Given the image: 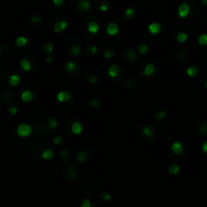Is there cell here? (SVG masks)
I'll list each match as a JSON object with an SVG mask.
<instances>
[{"instance_id":"1","label":"cell","mask_w":207,"mask_h":207,"mask_svg":"<svg viewBox=\"0 0 207 207\" xmlns=\"http://www.w3.org/2000/svg\"><path fill=\"white\" fill-rule=\"evenodd\" d=\"M32 131V126L29 124H26V123H21L17 126L16 133L21 138H25V136H28Z\"/></svg>"},{"instance_id":"2","label":"cell","mask_w":207,"mask_h":207,"mask_svg":"<svg viewBox=\"0 0 207 207\" xmlns=\"http://www.w3.org/2000/svg\"><path fill=\"white\" fill-rule=\"evenodd\" d=\"M190 13V6L187 3H181L178 7V14H179L180 17L184 18V17L188 16V14Z\"/></svg>"},{"instance_id":"3","label":"cell","mask_w":207,"mask_h":207,"mask_svg":"<svg viewBox=\"0 0 207 207\" xmlns=\"http://www.w3.org/2000/svg\"><path fill=\"white\" fill-rule=\"evenodd\" d=\"M118 30H119L118 25H116V23H114V22L108 23V25H107V27H106V32H107V34H108L109 36H115V34H117Z\"/></svg>"},{"instance_id":"4","label":"cell","mask_w":207,"mask_h":207,"mask_svg":"<svg viewBox=\"0 0 207 207\" xmlns=\"http://www.w3.org/2000/svg\"><path fill=\"white\" fill-rule=\"evenodd\" d=\"M72 95L70 94V92L68 91H61L58 93V95H57V99H58L60 102H67V101H69L70 99H71Z\"/></svg>"},{"instance_id":"5","label":"cell","mask_w":207,"mask_h":207,"mask_svg":"<svg viewBox=\"0 0 207 207\" xmlns=\"http://www.w3.org/2000/svg\"><path fill=\"white\" fill-rule=\"evenodd\" d=\"M87 28H88V32H90V34H97L99 28H100V26H99V23L96 22V21L94 20H91L89 23H88L87 25Z\"/></svg>"},{"instance_id":"6","label":"cell","mask_w":207,"mask_h":207,"mask_svg":"<svg viewBox=\"0 0 207 207\" xmlns=\"http://www.w3.org/2000/svg\"><path fill=\"white\" fill-rule=\"evenodd\" d=\"M171 149H172V152L175 154V155L179 156L183 153V146H182L181 142H174V144L172 145Z\"/></svg>"},{"instance_id":"7","label":"cell","mask_w":207,"mask_h":207,"mask_svg":"<svg viewBox=\"0 0 207 207\" xmlns=\"http://www.w3.org/2000/svg\"><path fill=\"white\" fill-rule=\"evenodd\" d=\"M120 73V70H119V67L117 65H111L108 69V75L112 78H115L117 77L118 75Z\"/></svg>"},{"instance_id":"8","label":"cell","mask_w":207,"mask_h":207,"mask_svg":"<svg viewBox=\"0 0 207 207\" xmlns=\"http://www.w3.org/2000/svg\"><path fill=\"white\" fill-rule=\"evenodd\" d=\"M161 29H162V26H161L160 23H158V22H153L149 25V32L153 34H158L159 32H161Z\"/></svg>"},{"instance_id":"9","label":"cell","mask_w":207,"mask_h":207,"mask_svg":"<svg viewBox=\"0 0 207 207\" xmlns=\"http://www.w3.org/2000/svg\"><path fill=\"white\" fill-rule=\"evenodd\" d=\"M68 26L67 21H58L54 26V32H61L63 30H65Z\"/></svg>"},{"instance_id":"10","label":"cell","mask_w":207,"mask_h":207,"mask_svg":"<svg viewBox=\"0 0 207 207\" xmlns=\"http://www.w3.org/2000/svg\"><path fill=\"white\" fill-rule=\"evenodd\" d=\"M32 98H34V94H32V92L29 91V90H25V91H23L22 94H21V100H22L23 102H29V101L32 100Z\"/></svg>"},{"instance_id":"11","label":"cell","mask_w":207,"mask_h":207,"mask_svg":"<svg viewBox=\"0 0 207 207\" xmlns=\"http://www.w3.org/2000/svg\"><path fill=\"white\" fill-rule=\"evenodd\" d=\"M71 129H72V133H73L74 134L81 133H82V131H83L82 124H81V123L79 122V121H75L73 124H72Z\"/></svg>"},{"instance_id":"12","label":"cell","mask_w":207,"mask_h":207,"mask_svg":"<svg viewBox=\"0 0 207 207\" xmlns=\"http://www.w3.org/2000/svg\"><path fill=\"white\" fill-rule=\"evenodd\" d=\"M20 67L21 69L23 70V71H30V69H32V64H30V62L27 60V59H21L20 60Z\"/></svg>"},{"instance_id":"13","label":"cell","mask_w":207,"mask_h":207,"mask_svg":"<svg viewBox=\"0 0 207 207\" xmlns=\"http://www.w3.org/2000/svg\"><path fill=\"white\" fill-rule=\"evenodd\" d=\"M155 72H156V67L153 64H147L144 69V74L147 75V76H151V75H153Z\"/></svg>"},{"instance_id":"14","label":"cell","mask_w":207,"mask_h":207,"mask_svg":"<svg viewBox=\"0 0 207 207\" xmlns=\"http://www.w3.org/2000/svg\"><path fill=\"white\" fill-rule=\"evenodd\" d=\"M28 43V39H26L25 36H18L16 39H15V45L17 47H25V46L27 45Z\"/></svg>"},{"instance_id":"15","label":"cell","mask_w":207,"mask_h":207,"mask_svg":"<svg viewBox=\"0 0 207 207\" xmlns=\"http://www.w3.org/2000/svg\"><path fill=\"white\" fill-rule=\"evenodd\" d=\"M78 7H79V9L82 10V11H87V10H89V8H90L89 1H87V0H82V1H80L78 3Z\"/></svg>"},{"instance_id":"16","label":"cell","mask_w":207,"mask_h":207,"mask_svg":"<svg viewBox=\"0 0 207 207\" xmlns=\"http://www.w3.org/2000/svg\"><path fill=\"white\" fill-rule=\"evenodd\" d=\"M76 70H77V65L75 62H68L66 64V71L68 73H74Z\"/></svg>"},{"instance_id":"17","label":"cell","mask_w":207,"mask_h":207,"mask_svg":"<svg viewBox=\"0 0 207 207\" xmlns=\"http://www.w3.org/2000/svg\"><path fill=\"white\" fill-rule=\"evenodd\" d=\"M53 157H54V152L52 149H46L41 153V158L46 161L51 160V159H53Z\"/></svg>"},{"instance_id":"18","label":"cell","mask_w":207,"mask_h":207,"mask_svg":"<svg viewBox=\"0 0 207 207\" xmlns=\"http://www.w3.org/2000/svg\"><path fill=\"white\" fill-rule=\"evenodd\" d=\"M20 82V78L18 75H11L9 78V84L11 86H17Z\"/></svg>"},{"instance_id":"19","label":"cell","mask_w":207,"mask_h":207,"mask_svg":"<svg viewBox=\"0 0 207 207\" xmlns=\"http://www.w3.org/2000/svg\"><path fill=\"white\" fill-rule=\"evenodd\" d=\"M187 74L190 77H195L196 75L198 74V68L196 66H190V67L187 69Z\"/></svg>"},{"instance_id":"20","label":"cell","mask_w":207,"mask_h":207,"mask_svg":"<svg viewBox=\"0 0 207 207\" xmlns=\"http://www.w3.org/2000/svg\"><path fill=\"white\" fill-rule=\"evenodd\" d=\"M177 41H179V43H185V41L188 39V34H185V32H180V34H177Z\"/></svg>"},{"instance_id":"21","label":"cell","mask_w":207,"mask_h":207,"mask_svg":"<svg viewBox=\"0 0 207 207\" xmlns=\"http://www.w3.org/2000/svg\"><path fill=\"white\" fill-rule=\"evenodd\" d=\"M142 131H144V134L147 136V138H154V133H153V131H152V128L149 126L144 127Z\"/></svg>"},{"instance_id":"22","label":"cell","mask_w":207,"mask_h":207,"mask_svg":"<svg viewBox=\"0 0 207 207\" xmlns=\"http://www.w3.org/2000/svg\"><path fill=\"white\" fill-rule=\"evenodd\" d=\"M179 171H180L179 167L176 164H172L170 165V167H169V172H170L172 175H177V174L179 173Z\"/></svg>"},{"instance_id":"23","label":"cell","mask_w":207,"mask_h":207,"mask_svg":"<svg viewBox=\"0 0 207 207\" xmlns=\"http://www.w3.org/2000/svg\"><path fill=\"white\" fill-rule=\"evenodd\" d=\"M44 51H45V53L47 55H51L53 53V51H54V46H53V44L51 43H47L45 45V47H44Z\"/></svg>"},{"instance_id":"24","label":"cell","mask_w":207,"mask_h":207,"mask_svg":"<svg viewBox=\"0 0 207 207\" xmlns=\"http://www.w3.org/2000/svg\"><path fill=\"white\" fill-rule=\"evenodd\" d=\"M198 44L200 46H207V34H203L198 37Z\"/></svg>"},{"instance_id":"25","label":"cell","mask_w":207,"mask_h":207,"mask_svg":"<svg viewBox=\"0 0 207 207\" xmlns=\"http://www.w3.org/2000/svg\"><path fill=\"white\" fill-rule=\"evenodd\" d=\"M71 55L72 56H74V57H78L79 55H80V53H81V49H80V47L79 46H75V47H73L71 49Z\"/></svg>"},{"instance_id":"26","label":"cell","mask_w":207,"mask_h":207,"mask_svg":"<svg viewBox=\"0 0 207 207\" xmlns=\"http://www.w3.org/2000/svg\"><path fill=\"white\" fill-rule=\"evenodd\" d=\"M77 160H78V162L80 163H84L85 160H86V153L84 151H81L79 152L78 156H77Z\"/></svg>"},{"instance_id":"27","label":"cell","mask_w":207,"mask_h":207,"mask_svg":"<svg viewBox=\"0 0 207 207\" xmlns=\"http://www.w3.org/2000/svg\"><path fill=\"white\" fill-rule=\"evenodd\" d=\"M134 14V10L133 8H126L124 11V16L126 17V18H131V17L133 16Z\"/></svg>"},{"instance_id":"28","label":"cell","mask_w":207,"mask_h":207,"mask_svg":"<svg viewBox=\"0 0 207 207\" xmlns=\"http://www.w3.org/2000/svg\"><path fill=\"white\" fill-rule=\"evenodd\" d=\"M138 53L140 54H142V55H144V54H146V53L147 52V50H149V47H147V45H145V44H142V45L138 47Z\"/></svg>"},{"instance_id":"29","label":"cell","mask_w":207,"mask_h":207,"mask_svg":"<svg viewBox=\"0 0 207 207\" xmlns=\"http://www.w3.org/2000/svg\"><path fill=\"white\" fill-rule=\"evenodd\" d=\"M156 117H157L158 120L164 119V118L166 117V112H165L164 110H161V111L157 112V114H156Z\"/></svg>"},{"instance_id":"30","label":"cell","mask_w":207,"mask_h":207,"mask_svg":"<svg viewBox=\"0 0 207 207\" xmlns=\"http://www.w3.org/2000/svg\"><path fill=\"white\" fill-rule=\"evenodd\" d=\"M49 125H50L51 128H56L57 125H58V120L54 117L51 118V119L49 120Z\"/></svg>"},{"instance_id":"31","label":"cell","mask_w":207,"mask_h":207,"mask_svg":"<svg viewBox=\"0 0 207 207\" xmlns=\"http://www.w3.org/2000/svg\"><path fill=\"white\" fill-rule=\"evenodd\" d=\"M127 58H128L129 59V60H131V61H133L134 60V59H135L136 58V55L135 54H134V52H133V50H128V51H127Z\"/></svg>"},{"instance_id":"32","label":"cell","mask_w":207,"mask_h":207,"mask_svg":"<svg viewBox=\"0 0 207 207\" xmlns=\"http://www.w3.org/2000/svg\"><path fill=\"white\" fill-rule=\"evenodd\" d=\"M68 175H69V178L70 179H76L77 178V173L75 172L74 169H72V168H70L69 169V173H68Z\"/></svg>"},{"instance_id":"33","label":"cell","mask_w":207,"mask_h":207,"mask_svg":"<svg viewBox=\"0 0 207 207\" xmlns=\"http://www.w3.org/2000/svg\"><path fill=\"white\" fill-rule=\"evenodd\" d=\"M113 56H114V52L111 50H108L104 53V57L106 59H111V58H113Z\"/></svg>"},{"instance_id":"34","label":"cell","mask_w":207,"mask_h":207,"mask_svg":"<svg viewBox=\"0 0 207 207\" xmlns=\"http://www.w3.org/2000/svg\"><path fill=\"white\" fill-rule=\"evenodd\" d=\"M101 197H102V199L104 200V201H109V200L111 199V195L106 192H103L102 194H101Z\"/></svg>"},{"instance_id":"35","label":"cell","mask_w":207,"mask_h":207,"mask_svg":"<svg viewBox=\"0 0 207 207\" xmlns=\"http://www.w3.org/2000/svg\"><path fill=\"white\" fill-rule=\"evenodd\" d=\"M81 205H82V207H91V202H90L89 199H87V198H84Z\"/></svg>"},{"instance_id":"36","label":"cell","mask_w":207,"mask_h":207,"mask_svg":"<svg viewBox=\"0 0 207 207\" xmlns=\"http://www.w3.org/2000/svg\"><path fill=\"white\" fill-rule=\"evenodd\" d=\"M60 155H61L62 159H64V160H68V159H69V153H68V151H66V149L62 151Z\"/></svg>"},{"instance_id":"37","label":"cell","mask_w":207,"mask_h":207,"mask_svg":"<svg viewBox=\"0 0 207 207\" xmlns=\"http://www.w3.org/2000/svg\"><path fill=\"white\" fill-rule=\"evenodd\" d=\"M107 9H108V3H107V2H103L100 5V10L104 12V11H107Z\"/></svg>"},{"instance_id":"38","label":"cell","mask_w":207,"mask_h":207,"mask_svg":"<svg viewBox=\"0 0 207 207\" xmlns=\"http://www.w3.org/2000/svg\"><path fill=\"white\" fill-rule=\"evenodd\" d=\"M54 142H55V145H60L63 142V138H62L61 135H58V136H56V138H54Z\"/></svg>"},{"instance_id":"39","label":"cell","mask_w":207,"mask_h":207,"mask_svg":"<svg viewBox=\"0 0 207 207\" xmlns=\"http://www.w3.org/2000/svg\"><path fill=\"white\" fill-rule=\"evenodd\" d=\"M30 20H32V23L41 22V17H39V16H32V17H30Z\"/></svg>"},{"instance_id":"40","label":"cell","mask_w":207,"mask_h":207,"mask_svg":"<svg viewBox=\"0 0 207 207\" xmlns=\"http://www.w3.org/2000/svg\"><path fill=\"white\" fill-rule=\"evenodd\" d=\"M53 3H54L55 6H57V7H60V6L63 5L64 3V0H52Z\"/></svg>"},{"instance_id":"41","label":"cell","mask_w":207,"mask_h":207,"mask_svg":"<svg viewBox=\"0 0 207 207\" xmlns=\"http://www.w3.org/2000/svg\"><path fill=\"white\" fill-rule=\"evenodd\" d=\"M89 104L94 107H96V106H98L100 103H99V101L97 100V99H91V100L89 101Z\"/></svg>"},{"instance_id":"42","label":"cell","mask_w":207,"mask_h":207,"mask_svg":"<svg viewBox=\"0 0 207 207\" xmlns=\"http://www.w3.org/2000/svg\"><path fill=\"white\" fill-rule=\"evenodd\" d=\"M8 112H9L10 114H12V115H14V114H16V112H17V108L15 106H11L9 109H8Z\"/></svg>"},{"instance_id":"43","label":"cell","mask_w":207,"mask_h":207,"mask_svg":"<svg viewBox=\"0 0 207 207\" xmlns=\"http://www.w3.org/2000/svg\"><path fill=\"white\" fill-rule=\"evenodd\" d=\"M90 51H91V54L92 55H96L97 54V47H96V46H91V47H90Z\"/></svg>"},{"instance_id":"44","label":"cell","mask_w":207,"mask_h":207,"mask_svg":"<svg viewBox=\"0 0 207 207\" xmlns=\"http://www.w3.org/2000/svg\"><path fill=\"white\" fill-rule=\"evenodd\" d=\"M200 133L202 134L207 133V125H202L201 128H200Z\"/></svg>"},{"instance_id":"45","label":"cell","mask_w":207,"mask_h":207,"mask_svg":"<svg viewBox=\"0 0 207 207\" xmlns=\"http://www.w3.org/2000/svg\"><path fill=\"white\" fill-rule=\"evenodd\" d=\"M202 152H203V153H205V154H207V140L206 142H204V144L202 145Z\"/></svg>"},{"instance_id":"46","label":"cell","mask_w":207,"mask_h":207,"mask_svg":"<svg viewBox=\"0 0 207 207\" xmlns=\"http://www.w3.org/2000/svg\"><path fill=\"white\" fill-rule=\"evenodd\" d=\"M89 81H90L91 83H95L96 81H97V78H96L95 76H90V77H89Z\"/></svg>"},{"instance_id":"47","label":"cell","mask_w":207,"mask_h":207,"mask_svg":"<svg viewBox=\"0 0 207 207\" xmlns=\"http://www.w3.org/2000/svg\"><path fill=\"white\" fill-rule=\"evenodd\" d=\"M52 61H53L52 57H51L50 55H48V57H47V62H48V63H51Z\"/></svg>"},{"instance_id":"48","label":"cell","mask_w":207,"mask_h":207,"mask_svg":"<svg viewBox=\"0 0 207 207\" xmlns=\"http://www.w3.org/2000/svg\"><path fill=\"white\" fill-rule=\"evenodd\" d=\"M202 1V3L204 4V5H207V0H201Z\"/></svg>"},{"instance_id":"49","label":"cell","mask_w":207,"mask_h":207,"mask_svg":"<svg viewBox=\"0 0 207 207\" xmlns=\"http://www.w3.org/2000/svg\"><path fill=\"white\" fill-rule=\"evenodd\" d=\"M205 86H206V88H207V82H206V84H205Z\"/></svg>"}]
</instances>
